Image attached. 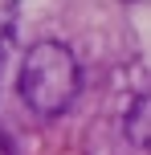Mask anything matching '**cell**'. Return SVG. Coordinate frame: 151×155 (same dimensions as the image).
<instances>
[{
  "instance_id": "obj_3",
  "label": "cell",
  "mask_w": 151,
  "mask_h": 155,
  "mask_svg": "<svg viewBox=\"0 0 151 155\" xmlns=\"http://www.w3.org/2000/svg\"><path fill=\"white\" fill-rule=\"evenodd\" d=\"M12 33H16V0H0V65L12 45Z\"/></svg>"
},
{
  "instance_id": "obj_2",
  "label": "cell",
  "mask_w": 151,
  "mask_h": 155,
  "mask_svg": "<svg viewBox=\"0 0 151 155\" xmlns=\"http://www.w3.org/2000/svg\"><path fill=\"white\" fill-rule=\"evenodd\" d=\"M123 131H127V139L135 143V147L151 151V90L135 94V102H131L127 114H123Z\"/></svg>"
},
{
  "instance_id": "obj_1",
  "label": "cell",
  "mask_w": 151,
  "mask_h": 155,
  "mask_svg": "<svg viewBox=\"0 0 151 155\" xmlns=\"http://www.w3.org/2000/svg\"><path fill=\"white\" fill-rule=\"evenodd\" d=\"M16 86H21V102L37 118H57L74 106V98L82 90V65L70 45L37 41V45H29V53L21 61Z\"/></svg>"
},
{
  "instance_id": "obj_4",
  "label": "cell",
  "mask_w": 151,
  "mask_h": 155,
  "mask_svg": "<svg viewBox=\"0 0 151 155\" xmlns=\"http://www.w3.org/2000/svg\"><path fill=\"white\" fill-rule=\"evenodd\" d=\"M0 155H16V151H12V139H8L4 131H0Z\"/></svg>"
},
{
  "instance_id": "obj_5",
  "label": "cell",
  "mask_w": 151,
  "mask_h": 155,
  "mask_svg": "<svg viewBox=\"0 0 151 155\" xmlns=\"http://www.w3.org/2000/svg\"><path fill=\"white\" fill-rule=\"evenodd\" d=\"M127 4H151V0H127Z\"/></svg>"
}]
</instances>
